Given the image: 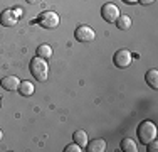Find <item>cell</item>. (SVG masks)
<instances>
[{
	"label": "cell",
	"mask_w": 158,
	"mask_h": 152,
	"mask_svg": "<svg viewBox=\"0 0 158 152\" xmlns=\"http://www.w3.org/2000/svg\"><path fill=\"white\" fill-rule=\"evenodd\" d=\"M138 137H140V142L148 145L153 139H156V125L150 120H143L140 125H138V130H136Z\"/></svg>",
	"instance_id": "6da1fadb"
},
{
	"label": "cell",
	"mask_w": 158,
	"mask_h": 152,
	"mask_svg": "<svg viewBox=\"0 0 158 152\" xmlns=\"http://www.w3.org/2000/svg\"><path fill=\"white\" fill-rule=\"evenodd\" d=\"M31 73L37 81H46L47 76H49V66H47L46 59L35 56V58L31 61Z\"/></svg>",
	"instance_id": "7a4b0ae2"
},
{
	"label": "cell",
	"mask_w": 158,
	"mask_h": 152,
	"mask_svg": "<svg viewBox=\"0 0 158 152\" xmlns=\"http://www.w3.org/2000/svg\"><path fill=\"white\" fill-rule=\"evenodd\" d=\"M59 22H61L59 15L52 12V10H46V12H42L37 17V24L44 29H56L59 25Z\"/></svg>",
	"instance_id": "3957f363"
},
{
	"label": "cell",
	"mask_w": 158,
	"mask_h": 152,
	"mask_svg": "<svg viewBox=\"0 0 158 152\" xmlns=\"http://www.w3.org/2000/svg\"><path fill=\"white\" fill-rule=\"evenodd\" d=\"M113 61H114V66H116V68H121V69H125V68H128L131 63H133V54H131L128 49H119V51L114 54Z\"/></svg>",
	"instance_id": "277c9868"
},
{
	"label": "cell",
	"mask_w": 158,
	"mask_h": 152,
	"mask_svg": "<svg viewBox=\"0 0 158 152\" xmlns=\"http://www.w3.org/2000/svg\"><path fill=\"white\" fill-rule=\"evenodd\" d=\"M74 36H76V39L81 41V42H91V41H94L96 32H94V29L89 27V25H81V27L76 29Z\"/></svg>",
	"instance_id": "5b68a950"
},
{
	"label": "cell",
	"mask_w": 158,
	"mask_h": 152,
	"mask_svg": "<svg viewBox=\"0 0 158 152\" xmlns=\"http://www.w3.org/2000/svg\"><path fill=\"white\" fill-rule=\"evenodd\" d=\"M101 15H103V19L106 22H116V19L119 17V9L114 5V3H104L103 9H101Z\"/></svg>",
	"instance_id": "8992f818"
},
{
	"label": "cell",
	"mask_w": 158,
	"mask_h": 152,
	"mask_svg": "<svg viewBox=\"0 0 158 152\" xmlns=\"http://www.w3.org/2000/svg\"><path fill=\"white\" fill-rule=\"evenodd\" d=\"M17 20H19V15L15 14L14 9H7L0 14V24L3 27H14L17 24Z\"/></svg>",
	"instance_id": "52a82bcc"
},
{
	"label": "cell",
	"mask_w": 158,
	"mask_h": 152,
	"mask_svg": "<svg viewBox=\"0 0 158 152\" xmlns=\"http://www.w3.org/2000/svg\"><path fill=\"white\" fill-rule=\"evenodd\" d=\"M0 85H2V88L7 90V91H15V90H19L20 79H19L17 76H5V78L0 81Z\"/></svg>",
	"instance_id": "ba28073f"
},
{
	"label": "cell",
	"mask_w": 158,
	"mask_h": 152,
	"mask_svg": "<svg viewBox=\"0 0 158 152\" xmlns=\"http://www.w3.org/2000/svg\"><path fill=\"white\" fill-rule=\"evenodd\" d=\"M106 149H108V144L103 139H94L93 142H89L86 145V150L88 152H104Z\"/></svg>",
	"instance_id": "9c48e42d"
},
{
	"label": "cell",
	"mask_w": 158,
	"mask_h": 152,
	"mask_svg": "<svg viewBox=\"0 0 158 152\" xmlns=\"http://www.w3.org/2000/svg\"><path fill=\"white\" fill-rule=\"evenodd\" d=\"M19 91H20L22 96H31V95H34L35 88H34V85L31 81H20V85H19Z\"/></svg>",
	"instance_id": "30bf717a"
},
{
	"label": "cell",
	"mask_w": 158,
	"mask_h": 152,
	"mask_svg": "<svg viewBox=\"0 0 158 152\" xmlns=\"http://www.w3.org/2000/svg\"><path fill=\"white\" fill-rule=\"evenodd\" d=\"M74 142H76L81 149H86V145H88V135H86V132L84 130L74 132Z\"/></svg>",
	"instance_id": "8fae6325"
},
{
	"label": "cell",
	"mask_w": 158,
	"mask_h": 152,
	"mask_svg": "<svg viewBox=\"0 0 158 152\" xmlns=\"http://www.w3.org/2000/svg\"><path fill=\"white\" fill-rule=\"evenodd\" d=\"M145 79H146V83H148L153 90L158 88V71L156 69H150L148 73H146Z\"/></svg>",
	"instance_id": "7c38bea8"
},
{
	"label": "cell",
	"mask_w": 158,
	"mask_h": 152,
	"mask_svg": "<svg viewBox=\"0 0 158 152\" xmlns=\"http://www.w3.org/2000/svg\"><path fill=\"white\" fill-rule=\"evenodd\" d=\"M116 25H118V29H121V30H128L131 27V19L125 14H119V17L116 19Z\"/></svg>",
	"instance_id": "4fadbf2b"
},
{
	"label": "cell",
	"mask_w": 158,
	"mask_h": 152,
	"mask_svg": "<svg viewBox=\"0 0 158 152\" xmlns=\"http://www.w3.org/2000/svg\"><path fill=\"white\" fill-rule=\"evenodd\" d=\"M37 56L42 59H49L52 56V47L49 44H40L39 47H37Z\"/></svg>",
	"instance_id": "5bb4252c"
},
{
	"label": "cell",
	"mask_w": 158,
	"mask_h": 152,
	"mask_svg": "<svg viewBox=\"0 0 158 152\" xmlns=\"http://www.w3.org/2000/svg\"><path fill=\"white\" fill-rule=\"evenodd\" d=\"M121 149L125 152H138V145L133 139H125L121 142Z\"/></svg>",
	"instance_id": "9a60e30c"
},
{
	"label": "cell",
	"mask_w": 158,
	"mask_h": 152,
	"mask_svg": "<svg viewBox=\"0 0 158 152\" xmlns=\"http://www.w3.org/2000/svg\"><path fill=\"white\" fill-rule=\"evenodd\" d=\"M64 150H66V152H81L82 149H81V147L77 145L76 142H74V144H69V145H67V147H66V149H64Z\"/></svg>",
	"instance_id": "2e32d148"
},
{
	"label": "cell",
	"mask_w": 158,
	"mask_h": 152,
	"mask_svg": "<svg viewBox=\"0 0 158 152\" xmlns=\"http://www.w3.org/2000/svg\"><path fill=\"white\" fill-rule=\"evenodd\" d=\"M148 145H150V152H156V150H158V142H156V139H153L152 142L148 144Z\"/></svg>",
	"instance_id": "e0dca14e"
},
{
	"label": "cell",
	"mask_w": 158,
	"mask_h": 152,
	"mask_svg": "<svg viewBox=\"0 0 158 152\" xmlns=\"http://www.w3.org/2000/svg\"><path fill=\"white\" fill-rule=\"evenodd\" d=\"M138 2H140L141 5H150V3H153L155 0H138Z\"/></svg>",
	"instance_id": "ac0fdd59"
},
{
	"label": "cell",
	"mask_w": 158,
	"mask_h": 152,
	"mask_svg": "<svg viewBox=\"0 0 158 152\" xmlns=\"http://www.w3.org/2000/svg\"><path fill=\"white\" fill-rule=\"evenodd\" d=\"M123 2H125V3H130V5H133V3H136L138 0H123Z\"/></svg>",
	"instance_id": "d6986e66"
},
{
	"label": "cell",
	"mask_w": 158,
	"mask_h": 152,
	"mask_svg": "<svg viewBox=\"0 0 158 152\" xmlns=\"http://www.w3.org/2000/svg\"><path fill=\"white\" fill-rule=\"evenodd\" d=\"M40 0H27V3H31V5H35V3H39Z\"/></svg>",
	"instance_id": "ffe728a7"
},
{
	"label": "cell",
	"mask_w": 158,
	"mask_h": 152,
	"mask_svg": "<svg viewBox=\"0 0 158 152\" xmlns=\"http://www.w3.org/2000/svg\"><path fill=\"white\" fill-rule=\"evenodd\" d=\"M15 14L19 15V19H20V15H22V9H19V7H17V9H15Z\"/></svg>",
	"instance_id": "44dd1931"
},
{
	"label": "cell",
	"mask_w": 158,
	"mask_h": 152,
	"mask_svg": "<svg viewBox=\"0 0 158 152\" xmlns=\"http://www.w3.org/2000/svg\"><path fill=\"white\" fill-rule=\"evenodd\" d=\"M2 137H3V134H2V130H0V140H2Z\"/></svg>",
	"instance_id": "7402d4cb"
}]
</instances>
